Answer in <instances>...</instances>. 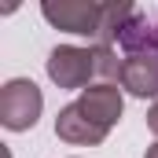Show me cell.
<instances>
[{
  "mask_svg": "<svg viewBox=\"0 0 158 158\" xmlns=\"http://www.w3.org/2000/svg\"><path fill=\"white\" fill-rule=\"evenodd\" d=\"M147 129H151V132L158 136V103L151 107V110H147Z\"/></svg>",
  "mask_w": 158,
  "mask_h": 158,
  "instance_id": "8",
  "label": "cell"
},
{
  "mask_svg": "<svg viewBox=\"0 0 158 158\" xmlns=\"http://www.w3.org/2000/svg\"><path fill=\"white\" fill-rule=\"evenodd\" d=\"M40 15L55 30H66V33H77V37H96L99 40L107 4H96V0H44L40 4Z\"/></svg>",
  "mask_w": 158,
  "mask_h": 158,
  "instance_id": "2",
  "label": "cell"
},
{
  "mask_svg": "<svg viewBox=\"0 0 158 158\" xmlns=\"http://www.w3.org/2000/svg\"><path fill=\"white\" fill-rule=\"evenodd\" d=\"M92 55H96V74L107 81H121V66H125V59H118V52L110 48V44H96L92 48Z\"/></svg>",
  "mask_w": 158,
  "mask_h": 158,
  "instance_id": "7",
  "label": "cell"
},
{
  "mask_svg": "<svg viewBox=\"0 0 158 158\" xmlns=\"http://www.w3.org/2000/svg\"><path fill=\"white\" fill-rule=\"evenodd\" d=\"M55 136H59V140H66V143L96 147V143H103V140H107V129H103V125H96L92 118H85L77 103H70V107H63V110L55 114Z\"/></svg>",
  "mask_w": 158,
  "mask_h": 158,
  "instance_id": "6",
  "label": "cell"
},
{
  "mask_svg": "<svg viewBox=\"0 0 158 158\" xmlns=\"http://www.w3.org/2000/svg\"><path fill=\"white\" fill-rule=\"evenodd\" d=\"M143 158H158V143H151V147H147V155Z\"/></svg>",
  "mask_w": 158,
  "mask_h": 158,
  "instance_id": "9",
  "label": "cell"
},
{
  "mask_svg": "<svg viewBox=\"0 0 158 158\" xmlns=\"http://www.w3.org/2000/svg\"><path fill=\"white\" fill-rule=\"evenodd\" d=\"M44 110V96L30 77H11L0 88V125L11 132H26L33 129Z\"/></svg>",
  "mask_w": 158,
  "mask_h": 158,
  "instance_id": "1",
  "label": "cell"
},
{
  "mask_svg": "<svg viewBox=\"0 0 158 158\" xmlns=\"http://www.w3.org/2000/svg\"><path fill=\"white\" fill-rule=\"evenodd\" d=\"M121 88H129V92L140 96V99L158 96V48L125 55V66H121Z\"/></svg>",
  "mask_w": 158,
  "mask_h": 158,
  "instance_id": "5",
  "label": "cell"
},
{
  "mask_svg": "<svg viewBox=\"0 0 158 158\" xmlns=\"http://www.w3.org/2000/svg\"><path fill=\"white\" fill-rule=\"evenodd\" d=\"M96 74V55L92 48H77V44H59L48 52V77L55 81L59 88H81L88 77Z\"/></svg>",
  "mask_w": 158,
  "mask_h": 158,
  "instance_id": "3",
  "label": "cell"
},
{
  "mask_svg": "<svg viewBox=\"0 0 158 158\" xmlns=\"http://www.w3.org/2000/svg\"><path fill=\"white\" fill-rule=\"evenodd\" d=\"M77 107H81L85 118H92L96 125H103V129L110 132V125L121 121L125 99H121V88H118V85L103 81V85H92V88L81 92V96H77Z\"/></svg>",
  "mask_w": 158,
  "mask_h": 158,
  "instance_id": "4",
  "label": "cell"
}]
</instances>
